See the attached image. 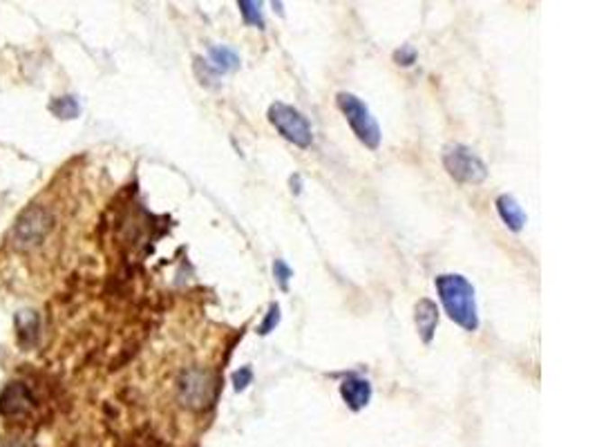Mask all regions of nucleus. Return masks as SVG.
<instances>
[{
    "label": "nucleus",
    "mask_w": 597,
    "mask_h": 447,
    "mask_svg": "<svg viewBox=\"0 0 597 447\" xmlns=\"http://www.w3.org/2000/svg\"><path fill=\"white\" fill-rule=\"evenodd\" d=\"M443 308L452 322L466 331L479 329V311H476L475 287L459 273H443L434 280Z\"/></svg>",
    "instance_id": "1"
},
{
    "label": "nucleus",
    "mask_w": 597,
    "mask_h": 447,
    "mask_svg": "<svg viewBox=\"0 0 597 447\" xmlns=\"http://www.w3.org/2000/svg\"><path fill=\"white\" fill-rule=\"evenodd\" d=\"M336 101L338 108L345 114L347 123H349V128L354 130V135L358 137L360 144L376 150L378 144H381V128H378L376 119L372 117L367 105H365L358 96L351 94V92H338Z\"/></svg>",
    "instance_id": "2"
},
{
    "label": "nucleus",
    "mask_w": 597,
    "mask_h": 447,
    "mask_svg": "<svg viewBox=\"0 0 597 447\" xmlns=\"http://www.w3.org/2000/svg\"><path fill=\"white\" fill-rule=\"evenodd\" d=\"M177 394L184 407L195 409V412L208 409L217 398L215 376L206 370H199V367H191L179 376Z\"/></svg>",
    "instance_id": "3"
},
{
    "label": "nucleus",
    "mask_w": 597,
    "mask_h": 447,
    "mask_svg": "<svg viewBox=\"0 0 597 447\" xmlns=\"http://www.w3.org/2000/svg\"><path fill=\"white\" fill-rule=\"evenodd\" d=\"M268 121L286 141H291L298 148H309L312 146V126H309L307 117L300 110H295L294 105L280 103V101L271 103L268 105Z\"/></svg>",
    "instance_id": "4"
},
{
    "label": "nucleus",
    "mask_w": 597,
    "mask_h": 447,
    "mask_svg": "<svg viewBox=\"0 0 597 447\" xmlns=\"http://www.w3.org/2000/svg\"><path fill=\"white\" fill-rule=\"evenodd\" d=\"M443 165L448 174L459 183H481L488 177V165L464 144H450L443 150Z\"/></svg>",
    "instance_id": "5"
},
{
    "label": "nucleus",
    "mask_w": 597,
    "mask_h": 447,
    "mask_svg": "<svg viewBox=\"0 0 597 447\" xmlns=\"http://www.w3.org/2000/svg\"><path fill=\"white\" fill-rule=\"evenodd\" d=\"M32 405H34V396H32L30 387L23 382H9L0 394V414L3 416H16Z\"/></svg>",
    "instance_id": "6"
},
{
    "label": "nucleus",
    "mask_w": 597,
    "mask_h": 447,
    "mask_svg": "<svg viewBox=\"0 0 597 447\" xmlns=\"http://www.w3.org/2000/svg\"><path fill=\"white\" fill-rule=\"evenodd\" d=\"M340 396L347 403V407L354 409V412H360V409L367 407L369 400H372V385H369V380H365V378L349 376L342 380Z\"/></svg>",
    "instance_id": "7"
},
{
    "label": "nucleus",
    "mask_w": 597,
    "mask_h": 447,
    "mask_svg": "<svg viewBox=\"0 0 597 447\" xmlns=\"http://www.w3.org/2000/svg\"><path fill=\"white\" fill-rule=\"evenodd\" d=\"M414 322H416V329H419L421 340H423L425 344L432 343V335H434V331H437V325H439L437 304H434L430 298L419 299L414 307Z\"/></svg>",
    "instance_id": "8"
},
{
    "label": "nucleus",
    "mask_w": 597,
    "mask_h": 447,
    "mask_svg": "<svg viewBox=\"0 0 597 447\" xmlns=\"http://www.w3.org/2000/svg\"><path fill=\"white\" fill-rule=\"evenodd\" d=\"M494 206H497V213L499 218H502V222L508 226L511 230H515V233H520L521 228L526 226V215L524 210H521L520 201L515 200L512 195H499L497 201H494Z\"/></svg>",
    "instance_id": "9"
},
{
    "label": "nucleus",
    "mask_w": 597,
    "mask_h": 447,
    "mask_svg": "<svg viewBox=\"0 0 597 447\" xmlns=\"http://www.w3.org/2000/svg\"><path fill=\"white\" fill-rule=\"evenodd\" d=\"M208 58H211L208 66H211L213 72H217V75L233 72L240 67L238 54H235L231 48H224V45H213V48L208 49Z\"/></svg>",
    "instance_id": "10"
},
{
    "label": "nucleus",
    "mask_w": 597,
    "mask_h": 447,
    "mask_svg": "<svg viewBox=\"0 0 597 447\" xmlns=\"http://www.w3.org/2000/svg\"><path fill=\"white\" fill-rule=\"evenodd\" d=\"M238 9H240V13H242V18L247 25L258 27V30H265V13H262L260 3H253V0H240Z\"/></svg>",
    "instance_id": "11"
},
{
    "label": "nucleus",
    "mask_w": 597,
    "mask_h": 447,
    "mask_svg": "<svg viewBox=\"0 0 597 447\" xmlns=\"http://www.w3.org/2000/svg\"><path fill=\"white\" fill-rule=\"evenodd\" d=\"M50 110H52V112L61 119H74L78 114L77 101L69 99V96H63V99L54 101V103L50 105Z\"/></svg>",
    "instance_id": "12"
},
{
    "label": "nucleus",
    "mask_w": 597,
    "mask_h": 447,
    "mask_svg": "<svg viewBox=\"0 0 597 447\" xmlns=\"http://www.w3.org/2000/svg\"><path fill=\"white\" fill-rule=\"evenodd\" d=\"M36 326H39V320H36V316H32L30 311L23 313V316L16 320L18 338H21L23 343H27V335H32V338H36V334H34Z\"/></svg>",
    "instance_id": "13"
},
{
    "label": "nucleus",
    "mask_w": 597,
    "mask_h": 447,
    "mask_svg": "<svg viewBox=\"0 0 597 447\" xmlns=\"http://www.w3.org/2000/svg\"><path fill=\"white\" fill-rule=\"evenodd\" d=\"M277 322H280V304L273 302L271 307H268L267 317H265V320H262V325H260V329H258V334H260V335H268L273 329H276Z\"/></svg>",
    "instance_id": "14"
},
{
    "label": "nucleus",
    "mask_w": 597,
    "mask_h": 447,
    "mask_svg": "<svg viewBox=\"0 0 597 447\" xmlns=\"http://www.w3.org/2000/svg\"><path fill=\"white\" fill-rule=\"evenodd\" d=\"M253 380V370L251 367H240L238 371L233 373V387L235 391H244Z\"/></svg>",
    "instance_id": "15"
},
{
    "label": "nucleus",
    "mask_w": 597,
    "mask_h": 447,
    "mask_svg": "<svg viewBox=\"0 0 597 447\" xmlns=\"http://www.w3.org/2000/svg\"><path fill=\"white\" fill-rule=\"evenodd\" d=\"M273 273H276L277 282H280L282 289H286V284H289V280L294 278V271L286 266L285 260H276V264H273Z\"/></svg>",
    "instance_id": "16"
},
{
    "label": "nucleus",
    "mask_w": 597,
    "mask_h": 447,
    "mask_svg": "<svg viewBox=\"0 0 597 447\" xmlns=\"http://www.w3.org/2000/svg\"><path fill=\"white\" fill-rule=\"evenodd\" d=\"M394 61L398 63V66L410 67L412 63L416 61V49L412 48V45H405V48H401V49H398V52L394 54Z\"/></svg>",
    "instance_id": "17"
}]
</instances>
